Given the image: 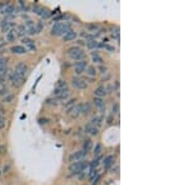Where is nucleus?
<instances>
[{"mask_svg":"<svg viewBox=\"0 0 188 185\" xmlns=\"http://www.w3.org/2000/svg\"><path fill=\"white\" fill-rule=\"evenodd\" d=\"M68 55H69L70 59H73V60H75V61L82 60V59L85 56L84 52L78 46H72V48L68 49Z\"/></svg>","mask_w":188,"mask_h":185,"instance_id":"nucleus-1","label":"nucleus"},{"mask_svg":"<svg viewBox=\"0 0 188 185\" xmlns=\"http://www.w3.org/2000/svg\"><path fill=\"white\" fill-rule=\"evenodd\" d=\"M70 30V25L69 24H62V23H57L54 24V27L52 29V34L53 35H64L65 33Z\"/></svg>","mask_w":188,"mask_h":185,"instance_id":"nucleus-2","label":"nucleus"},{"mask_svg":"<svg viewBox=\"0 0 188 185\" xmlns=\"http://www.w3.org/2000/svg\"><path fill=\"white\" fill-rule=\"evenodd\" d=\"M89 166V164L87 161H76V163H72L70 166H69V170L73 173V174H79L82 173L83 170H85Z\"/></svg>","mask_w":188,"mask_h":185,"instance_id":"nucleus-3","label":"nucleus"},{"mask_svg":"<svg viewBox=\"0 0 188 185\" xmlns=\"http://www.w3.org/2000/svg\"><path fill=\"white\" fill-rule=\"evenodd\" d=\"M85 156H87V153H85L84 150L75 151V153H73V154L69 156V161H70V163L82 161V160H84V159H85Z\"/></svg>","mask_w":188,"mask_h":185,"instance_id":"nucleus-4","label":"nucleus"},{"mask_svg":"<svg viewBox=\"0 0 188 185\" xmlns=\"http://www.w3.org/2000/svg\"><path fill=\"white\" fill-rule=\"evenodd\" d=\"M9 79H10V81H11V84L14 86H20V85H23V83H24V78H21L20 75H18L15 71H13L10 75H9Z\"/></svg>","mask_w":188,"mask_h":185,"instance_id":"nucleus-5","label":"nucleus"},{"mask_svg":"<svg viewBox=\"0 0 188 185\" xmlns=\"http://www.w3.org/2000/svg\"><path fill=\"white\" fill-rule=\"evenodd\" d=\"M87 66H88L87 60H82V61L75 63V65H74V73H75L76 75H80L82 73H84V71H85V69H87Z\"/></svg>","mask_w":188,"mask_h":185,"instance_id":"nucleus-6","label":"nucleus"},{"mask_svg":"<svg viewBox=\"0 0 188 185\" xmlns=\"http://www.w3.org/2000/svg\"><path fill=\"white\" fill-rule=\"evenodd\" d=\"M18 75H20L21 78H24L25 75H27V73H28V66L25 65L24 63H19L18 65L15 66V70H14Z\"/></svg>","mask_w":188,"mask_h":185,"instance_id":"nucleus-7","label":"nucleus"},{"mask_svg":"<svg viewBox=\"0 0 188 185\" xmlns=\"http://www.w3.org/2000/svg\"><path fill=\"white\" fill-rule=\"evenodd\" d=\"M0 27H2V31L3 33H9L10 30H13V28L15 27V24L11 23V21H9L8 19H4L2 21V24H0Z\"/></svg>","mask_w":188,"mask_h":185,"instance_id":"nucleus-8","label":"nucleus"},{"mask_svg":"<svg viewBox=\"0 0 188 185\" xmlns=\"http://www.w3.org/2000/svg\"><path fill=\"white\" fill-rule=\"evenodd\" d=\"M24 28H25V31L28 33V34H35L37 30H35V23L33 20H27L24 24Z\"/></svg>","mask_w":188,"mask_h":185,"instance_id":"nucleus-9","label":"nucleus"},{"mask_svg":"<svg viewBox=\"0 0 188 185\" xmlns=\"http://www.w3.org/2000/svg\"><path fill=\"white\" fill-rule=\"evenodd\" d=\"M73 85L76 88V89H85L88 86V84L85 83L84 79H80V78H74L73 79Z\"/></svg>","mask_w":188,"mask_h":185,"instance_id":"nucleus-10","label":"nucleus"},{"mask_svg":"<svg viewBox=\"0 0 188 185\" xmlns=\"http://www.w3.org/2000/svg\"><path fill=\"white\" fill-rule=\"evenodd\" d=\"M94 95H96V98H102L103 99V96L107 95V91H105V88L103 85L98 86L96 90H94Z\"/></svg>","mask_w":188,"mask_h":185,"instance_id":"nucleus-11","label":"nucleus"},{"mask_svg":"<svg viewBox=\"0 0 188 185\" xmlns=\"http://www.w3.org/2000/svg\"><path fill=\"white\" fill-rule=\"evenodd\" d=\"M114 164V156L113 155H108L105 156L104 161H103V165H104V169H109L110 166Z\"/></svg>","mask_w":188,"mask_h":185,"instance_id":"nucleus-12","label":"nucleus"},{"mask_svg":"<svg viewBox=\"0 0 188 185\" xmlns=\"http://www.w3.org/2000/svg\"><path fill=\"white\" fill-rule=\"evenodd\" d=\"M94 105H96L97 108H99L100 110H102V113H103V110H104V108H105V103H104V100L102 99V98H94Z\"/></svg>","mask_w":188,"mask_h":185,"instance_id":"nucleus-13","label":"nucleus"},{"mask_svg":"<svg viewBox=\"0 0 188 185\" xmlns=\"http://www.w3.org/2000/svg\"><path fill=\"white\" fill-rule=\"evenodd\" d=\"M79 109H80V114H84V115H87L90 113V104L89 103H83L79 105Z\"/></svg>","mask_w":188,"mask_h":185,"instance_id":"nucleus-14","label":"nucleus"},{"mask_svg":"<svg viewBox=\"0 0 188 185\" xmlns=\"http://www.w3.org/2000/svg\"><path fill=\"white\" fill-rule=\"evenodd\" d=\"M55 90H59V91H68V84H66L64 80H58L57 86H55Z\"/></svg>","mask_w":188,"mask_h":185,"instance_id":"nucleus-15","label":"nucleus"},{"mask_svg":"<svg viewBox=\"0 0 188 185\" xmlns=\"http://www.w3.org/2000/svg\"><path fill=\"white\" fill-rule=\"evenodd\" d=\"M23 43L25 44V46H27L29 50H35V43L31 40V39H29V38H24L23 39ZM25 48V49H27Z\"/></svg>","mask_w":188,"mask_h":185,"instance_id":"nucleus-16","label":"nucleus"},{"mask_svg":"<svg viewBox=\"0 0 188 185\" xmlns=\"http://www.w3.org/2000/svg\"><path fill=\"white\" fill-rule=\"evenodd\" d=\"M85 133H88L89 135H92V136H94V135H97V134L99 133V130H98V128H96V127H92V125H87L85 127Z\"/></svg>","mask_w":188,"mask_h":185,"instance_id":"nucleus-17","label":"nucleus"},{"mask_svg":"<svg viewBox=\"0 0 188 185\" xmlns=\"http://www.w3.org/2000/svg\"><path fill=\"white\" fill-rule=\"evenodd\" d=\"M2 13L5 14V15H11V14L15 13V8L13 5H10V4H8V5L4 6V9L2 10Z\"/></svg>","mask_w":188,"mask_h":185,"instance_id":"nucleus-18","label":"nucleus"},{"mask_svg":"<svg viewBox=\"0 0 188 185\" xmlns=\"http://www.w3.org/2000/svg\"><path fill=\"white\" fill-rule=\"evenodd\" d=\"M6 40L8 41H15V39L18 38V34H16V30L15 29H13V30H10L9 33H6Z\"/></svg>","mask_w":188,"mask_h":185,"instance_id":"nucleus-19","label":"nucleus"},{"mask_svg":"<svg viewBox=\"0 0 188 185\" xmlns=\"http://www.w3.org/2000/svg\"><path fill=\"white\" fill-rule=\"evenodd\" d=\"M75 38H76V33L73 30H69L64 34V41H70V40H74Z\"/></svg>","mask_w":188,"mask_h":185,"instance_id":"nucleus-20","label":"nucleus"},{"mask_svg":"<svg viewBox=\"0 0 188 185\" xmlns=\"http://www.w3.org/2000/svg\"><path fill=\"white\" fill-rule=\"evenodd\" d=\"M11 52L14 54H24V53H27V49H25L24 46H21V45H15V46L11 48Z\"/></svg>","mask_w":188,"mask_h":185,"instance_id":"nucleus-21","label":"nucleus"},{"mask_svg":"<svg viewBox=\"0 0 188 185\" xmlns=\"http://www.w3.org/2000/svg\"><path fill=\"white\" fill-rule=\"evenodd\" d=\"M92 146H93V144H92V140H90V139H85V140L83 141V150L85 151V153L90 151V150H92Z\"/></svg>","mask_w":188,"mask_h":185,"instance_id":"nucleus-22","label":"nucleus"},{"mask_svg":"<svg viewBox=\"0 0 188 185\" xmlns=\"http://www.w3.org/2000/svg\"><path fill=\"white\" fill-rule=\"evenodd\" d=\"M102 116H94L93 119H92V121H90V124L89 125H92V127H96V128H98L99 125L102 124Z\"/></svg>","mask_w":188,"mask_h":185,"instance_id":"nucleus-23","label":"nucleus"},{"mask_svg":"<svg viewBox=\"0 0 188 185\" xmlns=\"http://www.w3.org/2000/svg\"><path fill=\"white\" fill-rule=\"evenodd\" d=\"M92 59H93L94 63H98V64H102V63H103V59H102V56H100L97 52H93V53H92Z\"/></svg>","mask_w":188,"mask_h":185,"instance_id":"nucleus-24","label":"nucleus"},{"mask_svg":"<svg viewBox=\"0 0 188 185\" xmlns=\"http://www.w3.org/2000/svg\"><path fill=\"white\" fill-rule=\"evenodd\" d=\"M75 102H76L75 99H72L65 104V110H68V113H69V110H72V109L75 106Z\"/></svg>","mask_w":188,"mask_h":185,"instance_id":"nucleus-25","label":"nucleus"},{"mask_svg":"<svg viewBox=\"0 0 188 185\" xmlns=\"http://www.w3.org/2000/svg\"><path fill=\"white\" fill-rule=\"evenodd\" d=\"M98 179V170L97 169H92L90 170V174H89V180L90 181H94Z\"/></svg>","mask_w":188,"mask_h":185,"instance_id":"nucleus-26","label":"nucleus"},{"mask_svg":"<svg viewBox=\"0 0 188 185\" xmlns=\"http://www.w3.org/2000/svg\"><path fill=\"white\" fill-rule=\"evenodd\" d=\"M87 74L89 75V77H96L97 69L94 68V66H87Z\"/></svg>","mask_w":188,"mask_h":185,"instance_id":"nucleus-27","label":"nucleus"},{"mask_svg":"<svg viewBox=\"0 0 188 185\" xmlns=\"http://www.w3.org/2000/svg\"><path fill=\"white\" fill-rule=\"evenodd\" d=\"M80 114V109H79V105H75L73 109H72V116L73 118H76Z\"/></svg>","mask_w":188,"mask_h":185,"instance_id":"nucleus-28","label":"nucleus"},{"mask_svg":"<svg viewBox=\"0 0 188 185\" xmlns=\"http://www.w3.org/2000/svg\"><path fill=\"white\" fill-rule=\"evenodd\" d=\"M87 45H88V48H89V49L98 48V46H99V44L97 43L96 40H88V41H87Z\"/></svg>","mask_w":188,"mask_h":185,"instance_id":"nucleus-29","label":"nucleus"},{"mask_svg":"<svg viewBox=\"0 0 188 185\" xmlns=\"http://www.w3.org/2000/svg\"><path fill=\"white\" fill-rule=\"evenodd\" d=\"M100 153H102V144H99V143H98V144L96 145V148H94V155L99 156Z\"/></svg>","mask_w":188,"mask_h":185,"instance_id":"nucleus-30","label":"nucleus"},{"mask_svg":"<svg viewBox=\"0 0 188 185\" xmlns=\"http://www.w3.org/2000/svg\"><path fill=\"white\" fill-rule=\"evenodd\" d=\"M87 28H88L89 31H96V30L99 29V25H98V24H88Z\"/></svg>","mask_w":188,"mask_h":185,"instance_id":"nucleus-31","label":"nucleus"},{"mask_svg":"<svg viewBox=\"0 0 188 185\" xmlns=\"http://www.w3.org/2000/svg\"><path fill=\"white\" fill-rule=\"evenodd\" d=\"M13 99H14V96H13L11 94H8V95H6V96L3 99V102H4V103H10Z\"/></svg>","mask_w":188,"mask_h":185,"instance_id":"nucleus-32","label":"nucleus"},{"mask_svg":"<svg viewBox=\"0 0 188 185\" xmlns=\"http://www.w3.org/2000/svg\"><path fill=\"white\" fill-rule=\"evenodd\" d=\"M112 34H113V36H114V38L117 36V39L119 40V29H118V28H115V29L112 31Z\"/></svg>","mask_w":188,"mask_h":185,"instance_id":"nucleus-33","label":"nucleus"},{"mask_svg":"<svg viewBox=\"0 0 188 185\" xmlns=\"http://www.w3.org/2000/svg\"><path fill=\"white\" fill-rule=\"evenodd\" d=\"M5 127V119L3 116H0V129H3Z\"/></svg>","mask_w":188,"mask_h":185,"instance_id":"nucleus-34","label":"nucleus"},{"mask_svg":"<svg viewBox=\"0 0 188 185\" xmlns=\"http://www.w3.org/2000/svg\"><path fill=\"white\" fill-rule=\"evenodd\" d=\"M8 91L9 90H8L6 88H2L0 89V95H8Z\"/></svg>","mask_w":188,"mask_h":185,"instance_id":"nucleus-35","label":"nucleus"},{"mask_svg":"<svg viewBox=\"0 0 188 185\" xmlns=\"http://www.w3.org/2000/svg\"><path fill=\"white\" fill-rule=\"evenodd\" d=\"M118 110H119V105L118 104H114L113 105V114H118Z\"/></svg>","mask_w":188,"mask_h":185,"instance_id":"nucleus-36","label":"nucleus"},{"mask_svg":"<svg viewBox=\"0 0 188 185\" xmlns=\"http://www.w3.org/2000/svg\"><path fill=\"white\" fill-rule=\"evenodd\" d=\"M47 103H48V104H50V105H57V104H58V102H57V99H55V100H53V99H49V100H48V102H47Z\"/></svg>","mask_w":188,"mask_h":185,"instance_id":"nucleus-37","label":"nucleus"},{"mask_svg":"<svg viewBox=\"0 0 188 185\" xmlns=\"http://www.w3.org/2000/svg\"><path fill=\"white\" fill-rule=\"evenodd\" d=\"M100 46H104L105 49L109 50V52H114V48H113V46H110V45H107V44H105V45H100Z\"/></svg>","mask_w":188,"mask_h":185,"instance_id":"nucleus-38","label":"nucleus"},{"mask_svg":"<svg viewBox=\"0 0 188 185\" xmlns=\"http://www.w3.org/2000/svg\"><path fill=\"white\" fill-rule=\"evenodd\" d=\"M99 70H100V73H107V68H104V66H100Z\"/></svg>","mask_w":188,"mask_h":185,"instance_id":"nucleus-39","label":"nucleus"},{"mask_svg":"<svg viewBox=\"0 0 188 185\" xmlns=\"http://www.w3.org/2000/svg\"><path fill=\"white\" fill-rule=\"evenodd\" d=\"M3 45H4V39L0 38V46H3Z\"/></svg>","mask_w":188,"mask_h":185,"instance_id":"nucleus-40","label":"nucleus"},{"mask_svg":"<svg viewBox=\"0 0 188 185\" xmlns=\"http://www.w3.org/2000/svg\"><path fill=\"white\" fill-rule=\"evenodd\" d=\"M0 173H2V169H0Z\"/></svg>","mask_w":188,"mask_h":185,"instance_id":"nucleus-41","label":"nucleus"}]
</instances>
